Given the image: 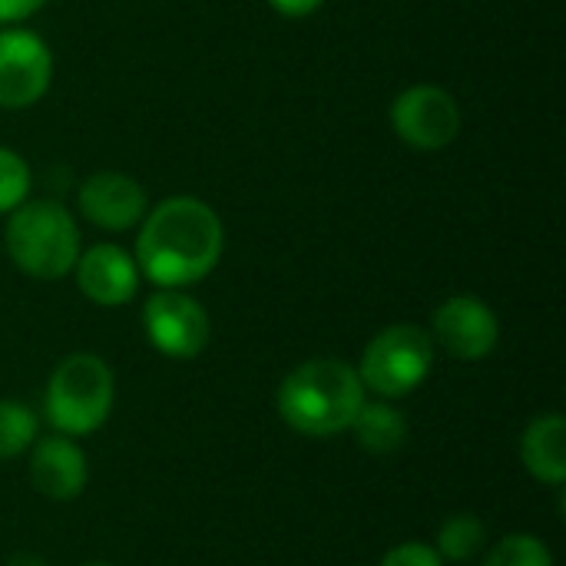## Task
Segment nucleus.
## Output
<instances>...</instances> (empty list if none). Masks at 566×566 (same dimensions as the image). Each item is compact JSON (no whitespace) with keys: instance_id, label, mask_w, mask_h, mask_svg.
<instances>
[{"instance_id":"nucleus-1","label":"nucleus","mask_w":566,"mask_h":566,"mask_svg":"<svg viewBox=\"0 0 566 566\" xmlns=\"http://www.w3.org/2000/svg\"><path fill=\"white\" fill-rule=\"evenodd\" d=\"M226 252L219 212L196 196H169L153 206L136 235L133 259L156 289H192L206 282Z\"/></svg>"},{"instance_id":"nucleus-2","label":"nucleus","mask_w":566,"mask_h":566,"mask_svg":"<svg viewBox=\"0 0 566 566\" xmlns=\"http://www.w3.org/2000/svg\"><path fill=\"white\" fill-rule=\"evenodd\" d=\"M365 398L368 391L355 365L342 358H308L275 388V411L289 431L312 441H328L348 434Z\"/></svg>"},{"instance_id":"nucleus-3","label":"nucleus","mask_w":566,"mask_h":566,"mask_svg":"<svg viewBox=\"0 0 566 566\" xmlns=\"http://www.w3.org/2000/svg\"><path fill=\"white\" fill-rule=\"evenodd\" d=\"M3 249L23 275L36 282H56L73 272L83 239L73 212L63 202L27 199L7 216Z\"/></svg>"},{"instance_id":"nucleus-4","label":"nucleus","mask_w":566,"mask_h":566,"mask_svg":"<svg viewBox=\"0 0 566 566\" xmlns=\"http://www.w3.org/2000/svg\"><path fill=\"white\" fill-rule=\"evenodd\" d=\"M116 405V375L96 352H70L56 361L43 388V418L56 434H96Z\"/></svg>"},{"instance_id":"nucleus-5","label":"nucleus","mask_w":566,"mask_h":566,"mask_svg":"<svg viewBox=\"0 0 566 566\" xmlns=\"http://www.w3.org/2000/svg\"><path fill=\"white\" fill-rule=\"evenodd\" d=\"M434 368V342L428 328L398 322L381 328L358 358V378L371 398L401 401L415 395Z\"/></svg>"},{"instance_id":"nucleus-6","label":"nucleus","mask_w":566,"mask_h":566,"mask_svg":"<svg viewBox=\"0 0 566 566\" xmlns=\"http://www.w3.org/2000/svg\"><path fill=\"white\" fill-rule=\"evenodd\" d=\"M143 332L169 361H192L209 348L212 322L206 305L186 289H156L143 302Z\"/></svg>"},{"instance_id":"nucleus-7","label":"nucleus","mask_w":566,"mask_h":566,"mask_svg":"<svg viewBox=\"0 0 566 566\" xmlns=\"http://www.w3.org/2000/svg\"><path fill=\"white\" fill-rule=\"evenodd\" d=\"M464 116L458 99L434 83H415L391 103V129L398 139L421 153L448 149L461 136Z\"/></svg>"},{"instance_id":"nucleus-8","label":"nucleus","mask_w":566,"mask_h":566,"mask_svg":"<svg viewBox=\"0 0 566 566\" xmlns=\"http://www.w3.org/2000/svg\"><path fill=\"white\" fill-rule=\"evenodd\" d=\"M431 342L458 361H484L501 342L497 312L478 295H451L431 315Z\"/></svg>"},{"instance_id":"nucleus-9","label":"nucleus","mask_w":566,"mask_h":566,"mask_svg":"<svg viewBox=\"0 0 566 566\" xmlns=\"http://www.w3.org/2000/svg\"><path fill=\"white\" fill-rule=\"evenodd\" d=\"M53 83V53L23 27L0 30V109L36 106Z\"/></svg>"},{"instance_id":"nucleus-10","label":"nucleus","mask_w":566,"mask_h":566,"mask_svg":"<svg viewBox=\"0 0 566 566\" xmlns=\"http://www.w3.org/2000/svg\"><path fill=\"white\" fill-rule=\"evenodd\" d=\"M27 478L30 488L53 504L76 501L90 484V458L76 438L66 434H43L27 451Z\"/></svg>"},{"instance_id":"nucleus-11","label":"nucleus","mask_w":566,"mask_h":566,"mask_svg":"<svg viewBox=\"0 0 566 566\" xmlns=\"http://www.w3.org/2000/svg\"><path fill=\"white\" fill-rule=\"evenodd\" d=\"M76 206H80V216L103 232H126L139 226L143 216L149 212L143 182L116 169H99L86 176L80 182Z\"/></svg>"},{"instance_id":"nucleus-12","label":"nucleus","mask_w":566,"mask_h":566,"mask_svg":"<svg viewBox=\"0 0 566 566\" xmlns=\"http://www.w3.org/2000/svg\"><path fill=\"white\" fill-rule=\"evenodd\" d=\"M73 275L80 295L99 308L129 305L139 295V282H143L133 252L119 249L116 242H96L83 249L73 265Z\"/></svg>"},{"instance_id":"nucleus-13","label":"nucleus","mask_w":566,"mask_h":566,"mask_svg":"<svg viewBox=\"0 0 566 566\" xmlns=\"http://www.w3.org/2000/svg\"><path fill=\"white\" fill-rule=\"evenodd\" d=\"M521 464L544 484L560 491L566 484V418L560 411L537 415L521 434Z\"/></svg>"},{"instance_id":"nucleus-14","label":"nucleus","mask_w":566,"mask_h":566,"mask_svg":"<svg viewBox=\"0 0 566 566\" xmlns=\"http://www.w3.org/2000/svg\"><path fill=\"white\" fill-rule=\"evenodd\" d=\"M358 441L361 451L375 454V458H388L395 451H401L408 444V418L395 401L385 398H365L361 411L355 415L352 428H348Z\"/></svg>"},{"instance_id":"nucleus-15","label":"nucleus","mask_w":566,"mask_h":566,"mask_svg":"<svg viewBox=\"0 0 566 566\" xmlns=\"http://www.w3.org/2000/svg\"><path fill=\"white\" fill-rule=\"evenodd\" d=\"M488 547V524L474 511L451 514L434 537V551L444 564H468Z\"/></svg>"},{"instance_id":"nucleus-16","label":"nucleus","mask_w":566,"mask_h":566,"mask_svg":"<svg viewBox=\"0 0 566 566\" xmlns=\"http://www.w3.org/2000/svg\"><path fill=\"white\" fill-rule=\"evenodd\" d=\"M40 438V418L27 401L0 398V461L23 458Z\"/></svg>"},{"instance_id":"nucleus-17","label":"nucleus","mask_w":566,"mask_h":566,"mask_svg":"<svg viewBox=\"0 0 566 566\" xmlns=\"http://www.w3.org/2000/svg\"><path fill=\"white\" fill-rule=\"evenodd\" d=\"M481 566H557V560H554V551L547 547L544 537L517 531V534L501 537L484 554V564Z\"/></svg>"},{"instance_id":"nucleus-18","label":"nucleus","mask_w":566,"mask_h":566,"mask_svg":"<svg viewBox=\"0 0 566 566\" xmlns=\"http://www.w3.org/2000/svg\"><path fill=\"white\" fill-rule=\"evenodd\" d=\"M30 182H33V172H30L27 159L7 146H0V216H10L20 202H27Z\"/></svg>"},{"instance_id":"nucleus-19","label":"nucleus","mask_w":566,"mask_h":566,"mask_svg":"<svg viewBox=\"0 0 566 566\" xmlns=\"http://www.w3.org/2000/svg\"><path fill=\"white\" fill-rule=\"evenodd\" d=\"M378 566H448L441 560V554L434 551V544L428 541H401L395 544Z\"/></svg>"},{"instance_id":"nucleus-20","label":"nucleus","mask_w":566,"mask_h":566,"mask_svg":"<svg viewBox=\"0 0 566 566\" xmlns=\"http://www.w3.org/2000/svg\"><path fill=\"white\" fill-rule=\"evenodd\" d=\"M46 0H0V27H17L43 10Z\"/></svg>"},{"instance_id":"nucleus-21","label":"nucleus","mask_w":566,"mask_h":566,"mask_svg":"<svg viewBox=\"0 0 566 566\" xmlns=\"http://www.w3.org/2000/svg\"><path fill=\"white\" fill-rule=\"evenodd\" d=\"M269 7L289 20H302V17H312L315 10H322L325 0H269Z\"/></svg>"},{"instance_id":"nucleus-22","label":"nucleus","mask_w":566,"mask_h":566,"mask_svg":"<svg viewBox=\"0 0 566 566\" xmlns=\"http://www.w3.org/2000/svg\"><path fill=\"white\" fill-rule=\"evenodd\" d=\"M7 566H46L40 557H30V554H20V557H13Z\"/></svg>"},{"instance_id":"nucleus-23","label":"nucleus","mask_w":566,"mask_h":566,"mask_svg":"<svg viewBox=\"0 0 566 566\" xmlns=\"http://www.w3.org/2000/svg\"><path fill=\"white\" fill-rule=\"evenodd\" d=\"M76 566H116V564H106V560H86V564H76Z\"/></svg>"}]
</instances>
